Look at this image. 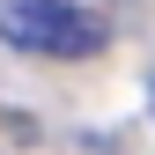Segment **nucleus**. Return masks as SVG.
<instances>
[{"instance_id": "nucleus-1", "label": "nucleus", "mask_w": 155, "mask_h": 155, "mask_svg": "<svg viewBox=\"0 0 155 155\" xmlns=\"http://www.w3.org/2000/svg\"><path fill=\"white\" fill-rule=\"evenodd\" d=\"M0 45L37 59H96L111 45V22L89 0H0Z\"/></svg>"}]
</instances>
